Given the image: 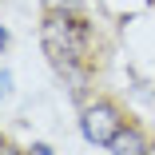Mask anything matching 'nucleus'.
Wrapping results in <instances>:
<instances>
[{
  "label": "nucleus",
  "mask_w": 155,
  "mask_h": 155,
  "mask_svg": "<svg viewBox=\"0 0 155 155\" xmlns=\"http://www.w3.org/2000/svg\"><path fill=\"white\" fill-rule=\"evenodd\" d=\"M40 40H44V52H48V60H52V68L68 76V72H72V64L80 60V52H84L87 28H84L72 12L56 8V12L44 20V28H40Z\"/></svg>",
  "instance_id": "f257e3e1"
},
{
  "label": "nucleus",
  "mask_w": 155,
  "mask_h": 155,
  "mask_svg": "<svg viewBox=\"0 0 155 155\" xmlns=\"http://www.w3.org/2000/svg\"><path fill=\"white\" fill-rule=\"evenodd\" d=\"M80 127H84V139H87V143L107 147V143L119 135V111H115L111 104H96V107H87V111H84Z\"/></svg>",
  "instance_id": "f03ea898"
},
{
  "label": "nucleus",
  "mask_w": 155,
  "mask_h": 155,
  "mask_svg": "<svg viewBox=\"0 0 155 155\" xmlns=\"http://www.w3.org/2000/svg\"><path fill=\"white\" fill-rule=\"evenodd\" d=\"M107 147H111V155H143V135L135 127H119V135Z\"/></svg>",
  "instance_id": "7ed1b4c3"
},
{
  "label": "nucleus",
  "mask_w": 155,
  "mask_h": 155,
  "mask_svg": "<svg viewBox=\"0 0 155 155\" xmlns=\"http://www.w3.org/2000/svg\"><path fill=\"white\" fill-rule=\"evenodd\" d=\"M8 91H12V72H4V68H0V100H4Z\"/></svg>",
  "instance_id": "20e7f679"
},
{
  "label": "nucleus",
  "mask_w": 155,
  "mask_h": 155,
  "mask_svg": "<svg viewBox=\"0 0 155 155\" xmlns=\"http://www.w3.org/2000/svg\"><path fill=\"white\" fill-rule=\"evenodd\" d=\"M52 8H64V12H72V4H80V0H48Z\"/></svg>",
  "instance_id": "39448f33"
},
{
  "label": "nucleus",
  "mask_w": 155,
  "mask_h": 155,
  "mask_svg": "<svg viewBox=\"0 0 155 155\" xmlns=\"http://www.w3.org/2000/svg\"><path fill=\"white\" fill-rule=\"evenodd\" d=\"M28 155H52V147H44V143H36V147H28Z\"/></svg>",
  "instance_id": "423d86ee"
},
{
  "label": "nucleus",
  "mask_w": 155,
  "mask_h": 155,
  "mask_svg": "<svg viewBox=\"0 0 155 155\" xmlns=\"http://www.w3.org/2000/svg\"><path fill=\"white\" fill-rule=\"evenodd\" d=\"M4 48H8V32L0 28V52H4Z\"/></svg>",
  "instance_id": "0eeeda50"
},
{
  "label": "nucleus",
  "mask_w": 155,
  "mask_h": 155,
  "mask_svg": "<svg viewBox=\"0 0 155 155\" xmlns=\"http://www.w3.org/2000/svg\"><path fill=\"white\" fill-rule=\"evenodd\" d=\"M0 147H4V139H0Z\"/></svg>",
  "instance_id": "6e6552de"
}]
</instances>
